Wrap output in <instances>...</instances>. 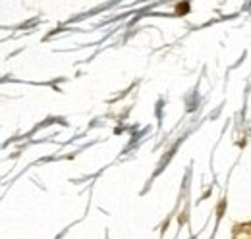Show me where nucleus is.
Returning <instances> with one entry per match:
<instances>
[]
</instances>
